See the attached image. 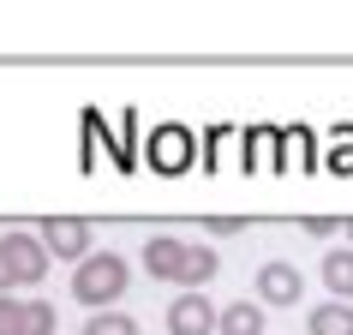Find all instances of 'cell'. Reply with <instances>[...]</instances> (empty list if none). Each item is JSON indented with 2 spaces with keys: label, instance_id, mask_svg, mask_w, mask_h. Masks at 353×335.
I'll return each instance as SVG.
<instances>
[{
  "label": "cell",
  "instance_id": "cell-18",
  "mask_svg": "<svg viewBox=\"0 0 353 335\" xmlns=\"http://www.w3.org/2000/svg\"><path fill=\"white\" fill-rule=\"evenodd\" d=\"M347 240H353V222H347Z\"/></svg>",
  "mask_w": 353,
  "mask_h": 335
},
{
  "label": "cell",
  "instance_id": "cell-8",
  "mask_svg": "<svg viewBox=\"0 0 353 335\" xmlns=\"http://www.w3.org/2000/svg\"><path fill=\"white\" fill-rule=\"evenodd\" d=\"M317 270H323V287L347 305V299H353V245H347V252H341V245H335V252H323V263H317Z\"/></svg>",
  "mask_w": 353,
  "mask_h": 335
},
{
  "label": "cell",
  "instance_id": "cell-14",
  "mask_svg": "<svg viewBox=\"0 0 353 335\" xmlns=\"http://www.w3.org/2000/svg\"><path fill=\"white\" fill-rule=\"evenodd\" d=\"M299 234H317V240H330V234H347V222H335V216H305Z\"/></svg>",
  "mask_w": 353,
  "mask_h": 335
},
{
  "label": "cell",
  "instance_id": "cell-9",
  "mask_svg": "<svg viewBox=\"0 0 353 335\" xmlns=\"http://www.w3.org/2000/svg\"><path fill=\"white\" fill-rule=\"evenodd\" d=\"M305 329H312V335H353V305H341V299H323V305H312Z\"/></svg>",
  "mask_w": 353,
  "mask_h": 335
},
{
  "label": "cell",
  "instance_id": "cell-17",
  "mask_svg": "<svg viewBox=\"0 0 353 335\" xmlns=\"http://www.w3.org/2000/svg\"><path fill=\"white\" fill-rule=\"evenodd\" d=\"M240 216H210V222H204V234H240Z\"/></svg>",
  "mask_w": 353,
  "mask_h": 335
},
{
  "label": "cell",
  "instance_id": "cell-4",
  "mask_svg": "<svg viewBox=\"0 0 353 335\" xmlns=\"http://www.w3.org/2000/svg\"><path fill=\"white\" fill-rule=\"evenodd\" d=\"M168 335H222V312L210 305V294H174Z\"/></svg>",
  "mask_w": 353,
  "mask_h": 335
},
{
  "label": "cell",
  "instance_id": "cell-10",
  "mask_svg": "<svg viewBox=\"0 0 353 335\" xmlns=\"http://www.w3.org/2000/svg\"><path fill=\"white\" fill-rule=\"evenodd\" d=\"M216 270H222L216 252H210V245H192L186 252V276H180V294H204L210 281H216Z\"/></svg>",
  "mask_w": 353,
  "mask_h": 335
},
{
  "label": "cell",
  "instance_id": "cell-6",
  "mask_svg": "<svg viewBox=\"0 0 353 335\" xmlns=\"http://www.w3.org/2000/svg\"><path fill=\"white\" fill-rule=\"evenodd\" d=\"M186 252H192V245L174 240V234H150V245H144L150 281H180V276H186Z\"/></svg>",
  "mask_w": 353,
  "mask_h": 335
},
{
  "label": "cell",
  "instance_id": "cell-7",
  "mask_svg": "<svg viewBox=\"0 0 353 335\" xmlns=\"http://www.w3.org/2000/svg\"><path fill=\"white\" fill-rule=\"evenodd\" d=\"M150 162L162 168V174H180V168L192 162V138H186V132H174V126L156 132V138H150Z\"/></svg>",
  "mask_w": 353,
  "mask_h": 335
},
{
  "label": "cell",
  "instance_id": "cell-15",
  "mask_svg": "<svg viewBox=\"0 0 353 335\" xmlns=\"http://www.w3.org/2000/svg\"><path fill=\"white\" fill-rule=\"evenodd\" d=\"M0 335H19V299L0 294Z\"/></svg>",
  "mask_w": 353,
  "mask_h": 335
},
{
  "label": "cell",
  "instance_id": "cell-12",
  "mask_svg": "<svg viewBox=\"0 0 353 335\" xmlns=\"http://www.w3.org/2000/svg\"><path fill=\"white\" fill-rule=\"evenodd\" d=\"M54 305L48 299H19V335H54Z\"/></svg>",
  "mask_w": 353,
  "mask_h": 335
},
{
  "label": "cell",
  "instance_id": "cell-3",
  "mask_svg": "<svg viewBox=\"0 0 353 335\" xmlns=\"http://www.w3.org/2000/svg\"><path fill=\"white\" fill-rule=\"evenodd\" d=\"M37 234H42V245H48V258H66V263L96 258V227L78 222V216H54V222H42Z\"/></svg>",
  "mask_w": 353,
  "mask_h": 335
},
{
  "label": "cell",
  "instance_id": "cell-2",
  "mask_svg": "<svg viewBox=\"0 0 353 335\" xmlns=\"http://www.w3.org/2000/svg\"><path fill=\"white\" fill-rule=\"evenodd\" d=\"M42 276H48V245L37 234H0V294L37 287Z\"/></svg>",
  "mask_w": 353,
  "mask_h": 335
},
{
  "label": "cell",
  "instance_id": "cell-1",
  "mask_svg": "<svg viewBox=\"0 0 353 335\" xmlns=\"http://www.w3.org/2000/svg\"><path fill=\"white\" fill-rule=\"evenodd\" d=\"M126 287H132V270H126L120 252H96V258H84L72 270V299H78V305H90V312H108Z\"/></svg>",
  "mask_w": 353,
  "mask_h": 335
},
{
  "label": "cell",
  "instance_id": "cell-16",
  "mask_svg": "<svg viewBox=\"0 0 353 335\" xmlns=\"http://www.w3.org/2000/svg\"><path fill=\"white\" fill-rule=\"evenodd\" d=\"M341 138H347V144L330 156V168H335V174H353V132H341Z\"/></svg>",
  "mask_w": 353,
  "mask_h": 335
},
{
  "label": "cell",
  "instance_id": "cell-11",
  "mask_svg": "<svg viewBox=\"0 0 353 335\" xmlns=\"http://www.w3.org/2000/svg\"><path fill=\"white\" fill-rule=\"evenodd\" d=\"M222 335H263V305H258V299H234V305H222Z\"/></svg>",
  "mask_w": 353,
  "mask_h": 335
},
{
  "label": "cell",
  "instance_id": "cell-5",
  "mask_svg": "<svg viewBox=\"0 0 353 335\" xmlns=\"http://www.w3.org/2000/svg\"><path fill=\"white\" fill-rule=\"evenodd\" d=\"M299 294H305V281H299L294 263L270 258V263L258 270V305H299Z\"/></svg>",
  "mask_w": 353,
  "mask_h": 335
},
{
  "label": "cell",
  "instance_id": "cell-13",
  "mask_svg": "<svg viewBox=\"0 0 353 335\" xmlns=\"http://www.w3.org/2000/svg\"><path fill=\"white\" fill-rule=\"evenodd\" d=\"M84 335H138V323H132L126 312H90Z\"/></svg>",
  "mask_w": 353,
  "mask_h": 335
}]
</instances>
